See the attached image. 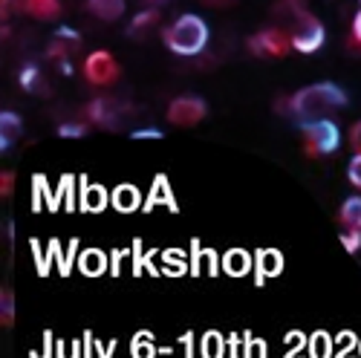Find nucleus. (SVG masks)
<instances>
[{"instance_id":"obj_17","label":"nucleus","mask_w":361,"mask_h":358,"mask_svg":"<svg viewBox=\"0 0 361 358\" xmlns=\"http://www.w3.org/2000/svg\"><path fill=\"white\" fill-rule=\"evenodd\" d=\"M226 347H228V341L217 330H208L202 335V341H200V355L202 358H223L226 355Z\"/></svg>"},{"instance_id":"obj_34","label":"nucleus","mask_w":361,"mask_h":358,"mask_svg":"<svg viewBox=\"0 0 361 358\" xmlns=\"http://www.w3.org/2000/svg\"><path fill=\"white\" fill-rule=\"evenodd\" d=\"M93 347L99 350V358H110V355L116 352V341H107V344H102V341H93Z\"/></svg>"},{"instance_id":"obj_11","label":"nucleus","mask_w":361,"mask_h":358,"mask_svg":"<svg viewBox=\"0 0 361 358\" xmlns=\"http://www.w3.org/2000/svg\"><path fill=\"white\" fill-rule=\"evenodd\" d=\"M110 205L116 208L118 214H133V211H139V208H142V194L133 185H118L110 194Z\"/></svg>"},{"instance_id":"obj_1","label":"nucleus","mask_w":361,"mask_h":358,"mask_svg":"<svg viewBox=\"0 0 361 358\" xmlns=\"http://www.w3.org/2000/svg\"><path fill=\"white\" fill-rule=\"evenodd\" d=\"M347 104V93L338 87V84H312V87H304L286 101L289 113L298 118L300 125H312V122H321L326 118L333 110H341Z\"/></svg>"},{"instance_id":"obj_40","label":"nucleus","mask_w":361,"mask_h":358,"mask_svg":"<svg viewBox=\"0 0 361 358\" xmlns=\"http://www.w3.org/2000/svg\"><path fill=\"white\" fill-rule=\"evenodd\" d=\"M202 4H208V6H228L231 0H202Z\"/></svg>"},{"instance_id":"obj_33","label":"nucleus","mask_w":361,"mask_h":358,"mask_svg":"<svg viewBox=\"0 0 361 358\" xmlns=\"http://www.w3.org/2000/svg\"><path fill=\"white\" fill-rule=\"evenodd\" d=\"M12 191H15V173L6 171L4 176H0V194H4V197H12Z\"/></svg>"},{"instance_id":"obj_23","label":"nucleus","mask_w":361,"mask_h":358,"mask_svg":"<svg viewBox=\"0 0 361 358\" xmlns=\"http://www.w3.org/2000/svg\"><path fill=\"white\" fill-rule=\"evenodd\" d=\"M257 347V338H252L249 333L243 338H237L231 335L228 338V350H231V358H252V350Z\"/></svg>"},{"instance_id":"obj_10","label":"nucleus","mask_w":361,"mask_h":358,"mask_svg":"<svg viewBox=\"0 0 361 358\" xmlns=\"http://www.w3.org/2000/svg\"><path fill=\"white\" fill-rule=\"evenodd\" d=\"M220 263H223V272H226V275H231V278H246V275L252 272L255 257H252L246 249H228Z\"/></svg>"},{"instance_id":"obj_27","label":"nucleus","mask_w":361,"mask_h":358,"mask_svg":"<svg viewBox=\"0 0 361 358\" xmlns=\"http://www.w3.org/2000/svg\"><path fill=\"white\" fill-rule=\"evenodd\" d=\"M157 199H168V202H171V188H168V179H165V176H157L154 191H150V197H147V208L157 205Z\"/></svg>"},{"instance_id":"obj_38","label":"nucleus","mask_w":361,"mask_h":358,"mask_svg":"<svg viewBox=\"0 0 361 358\" xmlns=\"http://www.w3.org/2000/svg\"><path fill=\"white\" fill-rule=\"evenodd\" d=\"M353 38H355V44L361 47V9H358L355 18H353Z\"/></svg>"},{"instance_id":"obj_35","label":"nucleus","mask_w":361,"mask_h":358,"mask_svg":"<svg viewBox=\"0 0 361 358\" xmlns=\"http://www.w3.org/2000/svg\"><path fill=\"white\" fill-rule=\"evenodd\" d=\"M58 38L73 41V44H81V35L75 32V29H70V26H61V29H58Z\"/></svg>"},{"instance_id":"obj_42","label":"nucleus","mask_w":361,"mask_h":358,"mask_svg":"<svg viewBox=\"0 0 361 358\" xmlns=\"http://www.w3.org/2000/svg\"><path fill=\"white\" fill-rule=\"evenodd\" d=\"M358 355H361V341H358Z\"/></svg>"},{"instance_id":"obj_41","label":"nucleus","mask_w":361,"mask_h":358,"mask_svg":"<svg viewBox=\"0 0 361 358\" xmlns=\"http://www.w3.org/2000/svg\"><path fill=\"white\" fill-rule=\"evenodd\" d=\"M147 4H157L159 6V4H168V0H147Z\"/></svg>"},{"instance_id":"obj_4","label":"nucleus","mask_w":361,"mask_h":358,"mask_svg":"<svg viewBox=\"0 0 361 358\" xmlns=\"http://www.w3.org/2000/svg\"><path fill=\"white\" fill-rule=\"evenodd\" d=\"M338 144H341V133H338L336 122H329V118H321V122L304 125V147H307L310 156L333 154Z\"/></svg>"},{"instance_id":"obj_18","label":"nucleus","mask_w":361,"mask_h":358,"mask_svg":"<svg viewBox=\"0 0 361 358\" xmlns=\"http://www.w3.org/2000/svg\"><path fill=\"white\" fill-rule=\"evenodd\" d=\"M217 266H223V263L217 260L214 252L197 249L194 257H191V275H217Z\"/></svg>"},{"instance_id":"obj_36","label":"nucleus","mask_w":361,"mask_h":358,"mask_svg":"<svg viewBox=\"0 0 361 358\" xmlns=\"http://www.w3.org/2000/svg\"><path fill=\"white\" fill-rule=\"evenodd\" d=\"M350 142H353V151L361 154V122H355V128H353V133H350Z\"/></svg>"},{"instance_id":"obj_15","label":"nucleus","mask_w":361,"mask_h":358,"mask_svg":"<svg viewBox=\"0 0 361 358\" xmlns=\"http://www.w3.org/2000/svg\"><path fill=\"white\" fill-rule=\"evenodd\" d=\"M87 9L102 20H118L125 15V0H87Z\"/></svg>"},{"instance_id":"obj_39","label":"nucleus","mask_w":361,"mask_h":358,"mask_svg":"<svg viewBox=\"0 0 361 358\" xmlns=\"http://www.w3.org/2000/svg\"><path fill=\"white\" fill-rule=\"evenodd\" d=\"M44 338H47L44 350H41V352H32V358H49V350H52V335H49V333H44Z\"/></svg>"},{"instance_id":"obj_30","label":"nucleus","mask_w":361,"mask_h":358,"mask_svg":"<svg viewBox=\"0 0 361 358\" xmlns=\"http://www.w3.org/2000/svg\"><path fill=\"white\" fill-rule=\"evenodd\" d=\"M84 133H87V128L78 125V122H64L61 128H58V136H64V139H81Z\"/></svg>"},{"instance_id":"obj_21","label":"nucleus","mask_w":361,"mask_h":358,"mask_svg":"<svg viewBox=\"0 0 361 358\" xmlns=\"http://www.w3.org/2000/svg\"><path fill=\"white\" fill-rule=\"evenodd\" d=\"M130 355L133 358H154L157 355V341L150 333H136L130 341Z\"/></svg>"},{"instance_id":"obj_5","label":"nucleus","mask_w":361,"mask_h":358,"mask_svg":"<svg viewBox=\"0 0 361 358\" xmlns=\"http://www.w3.org/2000/svg\"><path fill=\"white\" fill-rule=\"evenodd\" d=\"M252 52L255 55H263V58H281L292 49V38L286 29H278V26H269L263 32H257L252 41H249Z\"/></svg>"},{"instance_id":"obj_12","label":"nucleus","mask_w":361,"mask_h":358,"mask_svg":"<svg viewBox=\"0 0 361 358\" xmlns=\"http://www.w3.org/2000/svg\"><path fill=\"white\" fill-rule=\"evenodd\" d=\"M107 202H110V197H107V191H104L102 185H96V183H81V211H87V214L104 211Z\"/></svg>"},{"instance_id":"obj_2","label":"nucleus","mask_w":361,"mask_h":358,"mask_svg":"<svg viewBox=\"0 0 361 358\" xmlns=\"http://www.w3.org/2000/svg\"><path fill=\"white\" fill-rule=\"evenodd\" d=\"M165 44L176 55H200L208 44V23L200 15H179L168 26Z\"/></svg>"},{"instance_id":"obj_32","label":"nucleus","mask_w":361,"mask_h":358,"mask_svg":"<svg viewBox=\"0 0 361 358\" xmlns=\"http://www.w3.org/2000/svg\"><path fill=\"white\" fill-rule=\"evenodd\" d=\"M347 176H350V183H353L355 188H361V154L353 156V162H350V168H347Z\"/></svg>"},{"instance_id":"obj_13","label":"nucleus","mask_w":361,"mask_h":358,"mask_svg":"<svg viewBox=\"0 0 361 358\" xmlns=\"http://www.w3.org/2000/svg\"><path fill=\"white\" fill-rule=\"evenodd\" d=\"M20 133H23L20 116L12 113V110H4V113H0V147H4V151H9V147L20 139Z\"/></svg>"},{"instance_id":"obj_29","label":"nucleus","mask_w":361,"mask_h":358,"mask_svg":"<svg viewBox=\"0 0 361 358\" xmlns=\"http://www.w3.org/2000/svg\"><path fill=\"white\" fill-rule=\"evenodd\" d=\"M341 243H344V249H347L350 254H355V252L361 249V231L344 228V231H341Z\"/></svg>"},{"instance_id":"obj_26","label":"nucleus","mask_w":361,"mask_h":358,"mask_svg":"<svg viewBox=\"0 0 361 358\" xmlns=\"http://www.w3.org/2000/svg\"><path fill=\"white\" fill-rule=\"evenodd\" d=\"M20 87H23V90H38V87H41V70H38L35 64L23 67V73H20Z\"/></svg>"},{"instance_id":"obj_7","label":"nucleus","mask_w":361,"mask_h":358,"mask_svg":"<svg viewBox=\"0 0 361 358\" xmlns=\"http://www.w3.org/2000/svg\"><path fill=\"white\" fill-rule=\"evenodd\" d=\"M84 78L90 84H113L118 78V64H116V58L107 52V49H99V52H90L87 55V61H84Z\"/></svg>"},{"instance_id":"obj_8","label":"nucleus","mask_w":361,"mask_h":358,"mask_svg":"<svg viewBox=\"0 0 361 358\" xmlns=\"http://www.w3.org/2000/svg\"><path fill=\"white\" fill-rule=\"evenodd\" d=\"M87 116L93 118L96 125L116 128L118 118H122V107H118V101H113V99H96V101L87 104Z\"/></svg>"},{"instance_id":"obj_9","label":"nucleus","mask_w":361,"mask_h":358,"mask_svg":"<svg viewBox=\"0 0 361 358\" xmlns=\"http://www.w3.org/2000/svg\"><path fill=\"white\" fill-rule=\"evenodd\" d=\"M255 268H257V283L266 278H278L283 272V254L278 249H260L255 254Z\"/></svg>"},{"instance_id":"obj_25","label":"nucleus","mask_w":361,"mask_h":358,"mask_svg":"<svg viewBox=\"0 0 361 358\" xmlns=\"http://www.w3.org/2000/svg\"><path fill=\"white\" fill-rule=\"evenodd\" d=\"M157 18H159V12L157 9H147V12H139L136 18H133V23H130V35H136V32H142V29H150L157 23Z\"/></svg>"},{"instance_id":"obj_19","label":"nucleus","mask_w":361,"mask_h":358,"mask_svg":"<svg viewBox=\"0 0 361 358\" xmlns=\"http://www.w3.org/2000/svg\"><path fill=\"white\" fill-rule=\"evenodd\" d=\"M23 9L38 20H52V18H58V12H61V0H26Z\"/></svg>"},{"instance_id":"obj_43","label":"nucleus","mask_w":361,"mask_h":358,"mask_svg":"<svg viewBox=\"0 0 361 358\" xmlns=\"http://www.w3.org/2000/svg\"><path fill=\"white\" fill-rule=\"evenodd\" d=\"M358 4H361V0H358Z\"/></svg>"},{"instance_id":"obj_22","label":"nucleus","mask_w":361,"mask_h":358,"mask_svg":"<svg viewBox=\"0 0 361 358\" xmlns=\"http://www.w3.org/2000/svg\"><path fill=\"white\" fill-rule=\"evenodd\" d=\"M289 347L283 352V358H310V338L304 333H289Z\"/></svg>"},{"instance_id":"obj_31","label":"nucleus","mask_w":361,"mask_h":358,"mask_svg":"<svg viewBox=\"0 0 361 358\" xmlns=\"http://www.w3.org/2000/svg\"><path fill=\"white\" fill-rule=\"evenodd\" d=\"M78 347H81V341H61L58 344V358H81Z\"/></svg>"},{"instance_id":"obj_37","label":"nucleus","mask_w":361,"mask_h":358,"mask_svg":"<svg viewBox=\"0 0 361 358\" xmlns=\"http://www.w3.org/2000/svg\"><path fill=\"white\" fill-rule=\"evenodd\" d=\"M133 139H162V133L157 130V128H147V130H136V133H130Z\"/></svg>"},{"instance_id":"obj_24","label":"nucleus","mask_w":361,"mask_h":358,"mask_svg":"<svg viewBox=\"0 0 361 358\" xmlns=\"http://www.w3.org/2000/svg\"><path fill=\"white\" fill-rule=\"evenodd\" d=\"M0 321H4V326L15 323V295H12V289H4V297H0Z\"/></svg>"},{"instance_id":"obj_20","label":"nucleus","mask_w":361,"mask_h":358,"mask_svg":"<svg viewBox=\"0 0 361 358\" xmlns=\"http://www.w3.org/2000/svg\"><path fill=\"white\" fill-rule=\"evenodd\" d=\"M338 220H341L344 228H355V231H361V197H350V199L341 205Z\"/></svg>"},{"instance_id":"obj_3","label":"nucleus","mask_w":361,"mask_h":358,"mask_svg":"<svg viewBox=\"0 0 361 358\" xmlns=\"http://www.w3.org/2000/svg\"><path fill=\"white\" fill-rule=\"evenodd\" d=\"M289 38H292V49L298 52H318L324 47V38H326V29L324 23L312 15V12H300L292 23H289Z\"/></svg>"},{"instance_id":"obj_28","label":"nucleus","mask_w":361,"mask_h":358,"mask_svg":"<svg viewBox=\"0 0 361 358\" xmlns=\"http://www.w3.org/2000/svg\"><path fill=\"white\" fill-rule=\"evenodd\" d=\"M336 344H341V350H336V358H350V355H353V350L358 347V338H355V335H350V333H341V335L336 338Z\"/></svg>"},{"instance_id":"obj_6","label":"nucleus","mask_w":361,"mask_h":358,"mask_svg":"<svg viewBox=\"0 0 361 358\" xmlns=\"http://www.w3.org/2000/svg\"><path fill=\"white\" fill-rule=\"evenodd\" d=\"M205 116V101L197 96H179L168 104V122L176 128H194Z\"/></svg>"},{"instance_id":"obj_16","label":"nucleus","mask_w":361,"mask_h":358,"mask_svg":"<svg viewBox=\"0 0 361 358\" xmlns=\"http://www.w3.org/2000/svg\"><path fill=\"white\" fill-rule=\"evenodd\" d=\"M310 358H336V338L318 330L310 335Z\"/></svg>"},{"instance_id":"obj_14","label":"nucleus","mask_w":361,"mask_h":358,"mask_svg":"<svg viewBox=\"0 0 361 358\" xmlns=\"http://www.w3.org/2000/svg\"><path fill=\"white\" fill-rule=\"evenodd\" d=\"M78 272L87 278H99L107 272V254L102 249H87L78 257Z\"/></svg>"}]
</instances>
